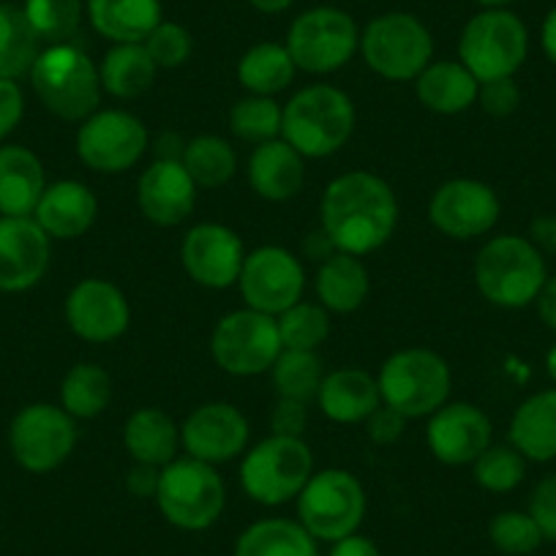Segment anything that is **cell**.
Instances as JSON below:
<instances>
[{"mask_svg":"<svg viewBox=\"0 0 556 556\" xmlns=\"http://www.w3.org/2000/svg\"><path fill=\"white\" fill-rule=\"evenodd\" d=\"M319 218L336 249L366 256L393 238L399 200L384 178L368 169H352L330 180L319 202Z\"/></svg>","mask_w":556,"mask_h":556,"instance_id":"1","label":"cell"},{"mask_svg":"<svg viewBox=\"0 0 556 556\" xmlns=\"http://www.w3.org/2000/svg\"><path fill=\"white\" fill-rule=\"evenodd\" d=\"M357 112L336 85H306L281 106V139L303 159H328L350 142Z\"/></svg>","mask_w":556,"mask_h":556,"instance_id":"2","label":"cell"},{"mask_svg":"<svg viewBox=\"0 0 556 556\" xmlns=\"http://www.w3.org/2000/svg\"><path fill=\"white\" fill-rule=\"evenodd\" d=\"M548 278L545 256L527 235H496L475 256V285L496 308H527L538 301Z\"/></svg>","mask_w":556,"mask_h":556,"instance_id":"3","label":"cell"},{"mask_svg":"<svg viewBox=\"0 0 556 556\" xmlns=\"http://www.w3.org/2000/svg\"><path fill=\"white\" fill-rule=\"evenodd\" d=\"M30 85L52 115L68 123H83L101 104L99 66L85 50L66 41L39 52L30 68Z\"/></svg>","mask_w":556,"mask_h":556,"instance_id":"4","label":"cell"},{"mask_svg":"<svg viewBox=\"0 0 556 556\" xmlns=\"http://www.w3.org/2000/svg\"><path fill=\"white\" fill-rule=\"evenodd\" d=\"M382 404L399 409L406 420L434 415L451 401L453 371L447 361L424 346L399 350L377 374Z\"/></svg>","mask_w":556,"mask_h":556,"instance_id":"5","label":"cell"},{"mask_svg":"<svg viewBox=\"0 0 556 556\" xmlns=\"http://www.w3.org/2000/svg\"><path fill=\"white\" fill-rule=\"evenodd\" d=\"M314 475V453L298 437H265L243 453L240 485L256 505L278 507L298 500Z\"/></svg>","mask_w":556,"mask_h":556,"instance_id":"6","label":"cell"},{"mask_svg":"<svg viewBox=\"0 0 556 556\" xmlns=\"http://www.w3.org/2000/svg\"><path fill=\"white\" fill-rule=\"evenodd\" d=\"M361 55L377 77L409 83L434 61V36L409 12L379 14L361 34Z\"/></svg>","mask_w":556,"mask_h":556,"instance_id":"7","label":"cell"},{"mask_svg":"<svg viewBox=\"0 0 556 556\" xmlns=\"http://www.w3.org/2000/svg\"><path fill=\"white\" fill-rule=\"evenodd\" d=\"M529 58V30L510 9H483L458 39V61L478 83L516 77Z\"/></svg>","mask_w":556,"mask_h":556,"instance_id":"8","label":"cell"},{"mask_svg":"<svg viewBox=\"0 0 556 556\" xmlns=\"http://www.w3.org/2000/svg\"><path fill=\"white\" fill-rule=\"evenodd\" d=\"M156 505L173 527L184 532H205L222 518L227 485L213 464L197 458H175L162 467Z\"/></svg>","mask_w":556,"mask_h":556,"instance_id":"9","label":"cell"},{"mask_svg":"<svg viewBox=\"0 0 556 556\" xmlns=\"http://www.w3.org/2000/svg\"><path fill=\"white\" fill-rule=\"evenodd\" d=\"M366 510V489L346 469H319L298 496V521L317 543H336L355 534Z\"/></svg>","mask_w":556,"mask_h":556,"instance_id":"10","label":"cell"},{"mask_svg":"<svg viewBox=\"0 0 556 556\" xmlns=\"http://www.w3.org/2000/svg\"><path fill=\"white\" fill-rule=\"evenodd\" d=\"M285 45L298 72L333 74L361 52V28L344 9L314 7L295 17Z\"/></svg>","mask_w":556,"mask_h":556,"instance_id":"11","label":"cell"},{"mask_svg":"<svg viewBox=\"0 0 556 556\" xmlns=\"http://www.w3.org/2000/svg\"><path fill=\"white\" fill-rule=\"evenodd\" d=\"M281 350L285 344H281L276 317H267L254 308H238V312L224 314L211 336L213 361L229 377L267 374Z\"/></svg>","mask_w":556,"mask_h":556,"instance_id":"12","label":"cell"},{"mask_svg":"<svg viewBox=\"0 0 556 556\" xmlns=\"http://www.w3.org/2000/svg\"><path fill=\"white\" fill-rule=\"evenodd\" d=\"M9 447L25 472L47 475L77 447V420L61 404H28L9 426Z\"/></svg>","mask_w":556,"mask_h":556,"instance_id":"13","label":"cell"},{"mask_svg":"<svg viewBox=\"0 0 556 556\" xmlns=\"http://www.w3.org/2000/svg\"><path fill=\"white\" fill-rule=\"evenodd\" d=\"M148 128L134 112L96 110L77 128V156L88 169L121 175L137 167L148 153Z\"/></svg>","mask_w":556,"mask_h":556,"instance_id":"14","label":"cell"},{"mask_svg":"<svg viewBox=\"0 0 556 556\" xmlns=\"http://www.w3.org/2000/svg\"><path fill=\"white\" fill-rule=\"evenodd\" d=\"M238 290L243 295L245 308L278 317L298 301H303L306 270H303L301 260L285 245H260L245 254Z\"/></svg>","mask_w":556,"mask_h":556,"instance_id":"15","label":"cell"},{"mask_svg":"<svg viewBox=\"0 0 556 556\" xmlns=\"http://www.w3.org/2000/svg\"><path fill=\"white\" fill-rule=\"evenodd\" d=\"M500 216L502 202L496 191L475 178L445 180L429 200V222L451 240L483 238Z\"/></svg>","mask_w":556,"mask_h":556,"instance_id":"16","label":"cell"},{"mask_svg":"<svg viewBox=\"0 0 556 556\" xmlns=\"http://www.w3.org/2000/svg\"><path fill=\"white\" fill-rule=\"evenodd\" d=\"M251 426L229 401H207L180 424V447L205 464H227L249 451Z\"/></svg>","mask_w":556,"mask_h":556,"instance_id":"17","label":"cell"},{"mask_svg":"<svg viewBox=\"0 0 556 556\" xmlns=\"http://www.w3.org/2000/svg\"><path fill=\"white\" fill-rule=\"evenodd\" d=\"M245 254L249 251L240 235L213 222L191 227L180 243V265L186 276L205 290H229L238 285Z\"/></svg>","mask_w":556,"mask_h":556,"instance_id":"18","label":"cell"},{"mask_svg":"<svg viewBox=\"0 0 556 556\" xmlns=\"http://www.w3.org/2000/svg\"><path fill=\"white\" fill-rule=\"evenodd\" d=\"M66 325L88 344H112L131 325L126 292L106 278H83L66 295Z\"/></svg>","mask_w":556,"mask_h":556,"instance_id":"19","label":"cell"},{"mask_svg":"<svg viewBox=\"0 0 556 556\" xmlns=\"http://www.w3.org/2000/svg\"><path fill=\"white\" fill-rule=\"evenodd\" d=\"M494 442L491 417L469 401H447L429 415L426 445L447 467H472L475 458Z\"/></svg>","mask_w":556,"mask_h":556,"instance_id":"20","label":"cell"},{"mask_svg":"<svg viewBox=\"0 0 556 556\" xmlns=\"http://www.w3.org/2000/svg\"><path fill=\"white\" fill-rule=\"evenodd\" d=\"M50 235L34 216H0V292H25L50 267Z\"/></svg>","mask_w":556,"mask_h":556,"instance_id":"21","label":"cell"},{"mask_svg":"<svg viewBox=\"0 0 556 556\" xmlns=\"http://www.w3.org/2000/svg\"><path fill=\"white\" fill-rule=\"evenodd\" d=\"M197 184L180 162L153 159L137 180L139 213L156 227H178L197 207Z\"/></svg>","mask_w":556,"mask_h":556,"instance_id":"22","label":"cell"},{"mask_svg":"<svg viewBox=\"0 0 556 556\" xmlns=\"http://www.w3.org/2000/svg\"><path fill=\"white\" fill-rule=\"evenodd\" d=\"M245 175L256 197L267 202H287L306 186V159L287 139L276 137L251 151Z\"/></svg>","mask_w":556,"mask_h":556,"instance_id":"23","label":"cell"},{"mask_svg":"<svg viewBox=\"0 0 556 556\" xmlns=\"http://www.w3.org/2000/svg\"><path fill=\"white\" fill-rule=\"evenodd\" d=\"M99 216V200L90 186L79 180L47 184L34 218L52 240H77L88 232Z\"/></svg>","mask_w":556,"mask_h":556,"instance_id":"24","label":"cell"},{"mask_svg":"<svg viewBox=\"0 0 556 556\" xmlns=\"http://www.w3.org/2000/svg\"><path fill=\"white\" fill-rule=\"evenodd\" d=\"M507 442L532 464L556 458V388H545L516 406L507 426Z\"/></svg>","mask_w":556,"mask_h":556,"instance_id":"25","label":"cell"},{"mask_svg":"<svg viewBox=\"0 0 556 556\" xmlns=\"http://www.w3.org/2000/svg\"><path fill=\"white\" fill-rule=\"evenodd\" d=\"M317 404L328 420L339 426L366 424L368 415L382 404L377 377L363 368H339L325 374L319 384Z\"/></svg>","mask_w":556,"mask_h":556,"instance_id":"26","label":"cell"},{"mask_svg":"<svg viewBox=\"0 0 556 556\" xmlns=\"http://www.w3.org/2000/svg\"><path fill=\"white\" fill-rule=\"evenodd\" d=\"M85 17L112 45H142L164 12L162 0H85Z\"/></svg>","mask_w":556,"mask_h":556,"instance_id":"27","label":"cell"},{"mask_svg":"<svg viewBox=\"0 0 556 556\" xmlns=\"http://www.w3.org/2000/svg\"><path fill=\"white\" fill-rule=\"evenodd\" d=\"M45 189V164L30 148H0V216H34Z\"/></svg>","mask_w":556,"mask_h":556,"instance_id":"28","label":"cell"},{"mask_svg":"<svg viewBox=\"0 0 556 556\" xmlns=\"http://www.w3.org/2000/svg\"><path fill=\"white\" fill-rule=\"evenodd\" d=\"M314 292L317 303L330 314H352L368 301L371 292V276L361 256L336 251L330 260L319 262L314 276Z\"/></svg>","mask_w":556,"mask_h":556,"instance_id":"29","label":"cell"},{"mask_svg":"<svg viewBox=\"0 0 556 556\" xmlns=\"http://www.w3.org/2000/svg\"><path fill=\"white\" fill-rule=\"evenodd\" d=\"M123 445L134 464L167 467L178 458L180 426L159 406H139L123 426Z\"/></svg>","mask_w":556,"mask_h":556,"instance_id":"30","label":"cell"},{"mask_svg":"<svg viewBox=\"0 0 556 556\" xmlns=\"http://www.w3.org/2000/svg\"><path fill=\"white\" fill-rule=\"evenodd\" d=\"M480 83L462 61H431L415 79L417 101L437 115H462L478 104Z\"/></svg>","mask_w":556,"mask_h":556,"instance_id":"31","label":"cell"},{"mask_svg":"<svg viewBox=\"0 0 556 556\" xmlns=\"http://www.w3.org/2000/svg\"><path fill=\"white\" fill-rule=\"evenodd\" d=\"M159 66L146 45H112L99 63L101 90L112 99H139L156 83Z\"/></svg>","mask_w":556,"mask_h":556,"instance_id":"32","label":"cell"},{"mask_svg":"<svg viewBox=\"0 0 556 556\" xmlns=\"http://www.w3.org/2000/svg\"><path fill=\"white\" fill-rule=\"evenodd\" d=\"M295 74L298 66L290 50L278 41H260V45L249 47L238 61V83L251 96L276 99L295 83Z\"/></svg>","mask_w":556,"mask_h":556,"instance_id":"33","label":"cell"},{"mask_svg":"<svg viewBox=\"0 0 556 556\" xmlns=\"http://www.w3.org/2000/svg\"><path fill=\"white\" fill-rule=\"evenodd\" d=\"M235 556H319V543L292 518H262L235 543Z\"/></svg>","mask_w":556,"mask_h":556,"instance_id":"34","label":"cell"},{"mask_svg":"<svg viewBox=\"0 0 556 556\" xmlns=\"http://www.w3.org/2000/svg\"><path fill=\"white\" fill-rule=\"evenodd\" d=\"M180 164L191 175L197 189H222L238 173V153L229 139L218 134H200L186 142Z\"/></svg>","mask_w":556,"mask_h":556,"instance_id":"35","label":"cell"},{"mask_svg":"<svg viewBox=\"0 0 556 556\" xmlns=\"http://www.w3.org/2000/svg\"><path fill=\"white\" fill-rule=\"evenodd\" d=\"M112 401V377L96 363H77L61 382V406L74 420L104 415Z\"/></svg>","mask_w":556,"mask_h":556,"instance_id":"36","label":"cell"},{"mask_svg":"<svg viewBox=\"0 0 556 556\" xmlns=\"http://www.w3.org/2000/svg\"><path fill=\"white\" fill-rule=\"evenodd\" d=\"M39 45V36L34 34L23 9L0 3V79L30 74L41 52Z\"/></svg>","mask_w":556,"mask_h":556,"instance_id":"37","label":"cell"},{"mask_svg":"<svg viewBox=\"0 0 556 556\" xmlns=\"http://www.w3.org/2000/svg\"><path fill=\"white\" fill-rule=\"evenodd\" d=\"M267 374L273 377L278 399H295L308 404V401H317L319 384L325 379V363L317 352L281 350Z\"/></svg>","mask_w":556,"mask_h":556,"instance_id":"38","label":"cell"},{"mask_svg":"<svg viewBox=\"0 0 556 556\" xmlns=\"http://www.w3.org/2000/svg\"><path fill=\"white\" fill-rule=\"evenodd\" d=\"M30 28L47 45H66L83 25V0H25L23 7Z\"/></svg>","mask_w":556,"mask_h":556,"instance_id":"39","label":"cell"},{"mask_svg":"<svg viewBox=\"0 0 556 556\" xmlns=\"http://www.w3.org/2000/svg\"><path fill=\"white\" fill-rule=\"evenodd\" d=\"M229 131L254 148L281 137V104L270 96H243L229 110Z\"/></svg>","mask_w":556,"mask_h":556,"instance_id":"40","label":"cell"},{"mask_svg":"<svg viewBox=\"0 0 556 556\" xmlns=\"http://www.w3.org/2000/svg\"><path fill=\"white\" fill-rule=\"evenodd\" d=\"M527 458L505 442V445H494L491 442L472 464V478L475 483L491 494H510L527 478Z\"/></svg>","mask_w":556,"mask_h":556,"instance_id":"41","label":"cell"},{"mask_svg":"<svg viewBox=\"0 0 556 556\" xmlns=\"http://www.w3.org/2000/svg\"><path fill=\"white\" fill-rule=\"evenodd\" d=\"M276 323L285 350L317 352L330 336V312L319 303L298 301L285 314H278Z\"/></svg>","mask_w":556,"mask_h":556,"instance_id":"42","label":"cell"},{"mask_svg":"<svg viewBox=\"0 0 556 556\" xmlns=\"http://www.w3.org/2000/svg\"><path fill=\"white\" fill-rule=\"evenodd\" d=\"M489 540L505 556H529L545 543L534 518L521 510L496 513L489 523Z\"/></svg>","mask_w":556,"mask_h":556,"instance_id":"43","label":"cell"},{"mask_svg":"<svg viewBox=\"0 0 556 556\" xmlns=\"http://www.w3.org/2000/svg\"><path fill=\"white\" fill-rule=\"evenodd\" d=\"M142 45L151 52L159 72H162V68H180L189 61L191 52H194V39H191L189 30L180 23H169V20H162V23L156 25V30H153Z\"/></svg>","mask_w":556,"mask_h":556,"instance_id":"44","label":"cell"},{"mask_svg":"<svg viewBox=\"0 0 556 556\" xmlns=\"http://www.w3.org/2000/svg\"><path fill=\"white\" fill-rule=\"evenodd\" d=\"M478 104L491 117H510L521 106V88L513 77L480 83Z\"/></svg>","mask_w":556,"mask_h":556,"instance_id":"45","label":"cell"},{"mask_svg":"<svg viewBox=\"0 0 556 556\" xmlns=\"http://www.w3.org/2000/svg\"><path fill=\"white\" fill-rule=\"evenodd\" d=\"M529 516L538 523L543 540L556 543V475H545L529 494Z\"/></svg>","mask_w":556,"mask_h":556,"instance_id":"46","label":"cell"},{"mask_svg":"<svg viewBox=\"0 0 556 556\" xmlns=\"http://www.w3.org/2000/svg\"><path fill=\"white\" fill-rule=\"evenodd\" d=\"M308 426V404L295 399H278L270 409V431L276 437H298L303 440V431Z\"/></svg>","mask_w":556,"mask_h":556,"instance_id":"47","label":"cell"},{"mask_svg":"<svg viewBox=\"0 0 556 556\" xmlns=\"http://www.w3.org/2000/svg\"><path fill=\"white\" fill-rule=\"evenodd\" d=\"M363 426H366V434L371 442H377V445H393L404 434L406 417L399 409H393V406L379 404Z\"/></svg>","mask_w":556,"mask_h":556,"instance_id":"48","label":"cell"},{"mask_svg":"<svg viewBox=\"0 0 556 556\" xmlns=\"http://www.w3.org/2000/svg\"><path fill=\"white\" fill-rule=\"evenodd\" d=\"M25 115V96L17 79H0V139H7Z\"/></svg>","mask_w":556,"mask_h":556,"instance_id":"49","label":"cell"},{"mask_svg":"<svg viewBox=\"0 0 556 556\" xmlns=\"http://www.w3.org/2000/svg\"><path fill=\"white\" fill-rule=\"evenodd\" d=\"M159 480H162V467H151V464H134L126 475V489L131 491L137 500H156Z\"/></svg>","mask_w":556,"mask_h":556,"instance_id":"50","label":"cell"},{"mask_svg":"<svg viewBox=\"0 0 556 556\" xmlns=\"http://www.w3.org/2000/svg\"><path fill=\"white\" fill-rule=\"evenodd\" d=\"M529 240H532L534 249L548 260L556 256V213H540L529 224Z\"/></svg>","mask_w":556,"mask_h":556,"instance_id":"51","label":"cell"},{"mask_svg":"<svg viewBox=\"0 0 556 556\" xmlns=\"http://www.w3.org/2000/svg\"><path fill=\"white\" fill-rule=\"evenodd\" d=\"M333 548H330L328 556H382V551H379V545L374 543L371 538H366V534H350V538H341L336 540V543H330Z\"/></svg>","mask_w":556,"mask_h":556,"instance_id":"52","label":"cell"},{"mask_svg":"<svg viewBox=\"0 0 556 556\" xmlns=\"http://www.w3.org/2000/svg\"><path fill=\"white\" fill-rule=\"evenodd\" d=\"M534 306H538L540 323L556 333V276L545 278V285H543V290H540Z\"/></svg>","mask_w":556,"mask_h":556,"instance_id":"53","label":"cell"},{"mask_svg":"<svg viewBox=\"0 0 556 556\" xmlns=\"http://www.w3.org/2000/svg\"><path fill=\"white\" fill-rule=\"evenodd\" d=\"M336 251H339V249H336V243L330 240V235L325 232L323 227L314 229V232H308L306 240H303V254H306L308 260L317 262V265H319V262L330 260Z\"/></svg>","mask_w":556,"mask_h":556,"instance_id":"54","label":"cell"},{"mask_svg":"<svg viewBox=\"0 0 556 556\" xmlns=\"http://www.w3.org/2000/svg\"><path fill=\"white\" fill-rule=\"evenodd\" d=\"M153 151H156V159H162V162H180V159H184V151H186V142L180 139V134L164 131L162 137L156 139Z\"/></svg>","mask_w":556,"mask_h":556,"instance_id":"55","label":"cell"},{"mask_svg":"<svg viewBox=\"0 0 556 556\" xmlns=\"http://www.w3.org/2000/svg\"><path fill=\"white\" fill-rule=\"evenodd\" d=\"M540 47H543V55L556 66V7L545 14L543 28H540Z\"/></svg>","mask_w":556,"mask_h":556,"instance_id":"56","label":"cell"},{"mask_svg":"<svg viewBox=\"0 0 556 556\" xmlns=\"http://www.w3.org/2000/svg\"><path fill=\"white\" fill-rule=\"evenodd\" d=\"M249 3L260 14H285L295 0H249Z\"/></svg>","mask_w":556,"mask_h":556,"instance_id":"57","label":"cell"},{"mask_svg":"<svg viewBox=\"0 0 556 556\" xmlns=\"http://www.w3.org/2000/svg\"><path fill=\"white\" fill-rule=\"evenodd\" d=\"M545 374H548V379L554 382V388H556V344L551 346L548 355H545Z\"/></svg>","mask_w":556,"mask_h":556,"instance_id":"58","label":"cell"},{"mask_svg":"<svg viewBox=\"0 0 556 556\" xmlns=\"http://www.w3.org/2000/svg\"><path fill=\"white\" fill-rule=\"evenodd\" d=\"M472 3H478V7L483 9H507L510 3H516V0H472Z\"/></svg>","mask_w":556,"mask_h":556,"instance_id":"59","label":"cell"}]
</instances>
